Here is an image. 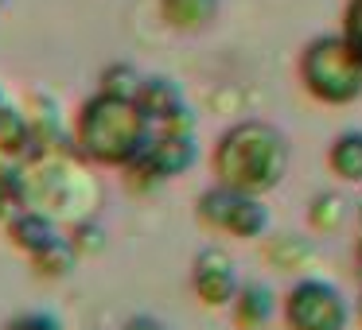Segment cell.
Segmentation results:
<instances>
[{
    "label": "cell",
    "mask_w": 362,
    "mask_h": 330,
    "mask_svg": "<svg viewBox=\"0 0 362 330\" xmlns=\"http://www.w3.org/2000/svg\"><path fill=\"white\" fill-rule=\"evenodd\" d=\"M136 102L148 109V117L156 121V125H168L172 117H180V113L187 109V102H183V90L175 86L172 78H164V74H148V78H141Z\"/></svg>",
    "instance_id": "10"
},
{
    "label": "cell",
    "mask_w": 362,
    "mask_h": 330,
    "mask_svg": "<svg viewBox=\"0 0 362 330\" xmlns=\"http://www.w3.org/2000/svg\"><path fill=\"white\" fill-rule=\"evenodd\" d=\"M195 218L214 233H230L242 241H257L269 229V210L261 195H245V190H230L222 183L206 187L195 198Z\"/></svg>",
    "instance_id": "5"
},
{
    "label": "cell",
    "mask_w": 362,
    "mask_h": 330,
    "mask_svg": "<svg viewBox=\"0 0 362 330\" xmlns=\"http://www.w3.org/2000/svg\"><path fill=\"white\" fill-rule=\"evenodd\" d=\"M327 171L339 183H362V128H343L327 144Z\"/></svg>",
    "instance_id": "13"
},
{
    "label": "cell",
    "mask_w": 362,
    "mask_h": 330,
    "mask_svg": "<svg viewBox=\"0 0 362 330\" xmlns=\"http://www.w3.org/2000/svg\"><path fill=\"white\" fill-rule=\"evenodd\" d=\"M292 167V144L273 121L245 117L234 121L226 133L214 140L211 152V171L214 183L230 190H245V195H261L276 190Z\"/></svg>",
    "instance_id": "2"
},
{
    "label": "cell",
    "mask_w": 362,
    "mask_h": 330,
    "mask_svg": "<svg viewBox=\"0 0 362 330\" xmlns=\"http://www.w3.org/2000/svg\"><path fill=\"white\" fill-rule=\"evenodd\" d=\"M4 105H8V102H4V94H0V109H4Z\"/></svg>",
    "instance_id": "24"
},
{
    "label": "cell",
    "mask_w": 362,
    "mask_h": 330,
    "mask_svg": "<svg viewBox=\"0 0 362 330\" xmlns=\"http://www.w3.org/2000/svg\"><path fill=\"white\" fill-rule=\"evenodd\" d=\"M0 4H4V0H0Z\"/></svg>",
    "instance_id": "25"
},
{
    "label": "cell",
    "mask_w": 362,
    "mask_h": 330,
    "mask_svg": "<svg viewBox=\"0 0 362 330\" xmlns=\"http://www.w3.org/2000/svg\"><path fill=\"white\" fill-rule=\"evenodd\" d=\"M343 39L351 43V51L362 59V0H346L343 4V24H339Z\"/></svg>",
    "instance_id": "18"
},
{
    "label": "cell",
    "mask_w": 362,
    "mask_h": 330,
    "mask_svg": "<svg viewBox=\"0 0 362 330\" xmlns=\"http://www.w3.org/2000/svg\"><path fill=\"white\" fill-rule=\"evenodd\" d=\"M296 78L320 105H354L362 97V59L351 51L343 32H323L300 47Z\"/></svg>",
    "instance_id": "3"
},
{
    "label": "cell",
    "mask_w": 362,
    "mask_h": 330,
    "mask_svg": "<svg viewBox=\"0 0 362 330\" xmlns=\"http://www.w3.org/2000/svg\"><path fill=\"white\" fill-rule=\"evenodd\" d=\"M98 90L136 97V90H141V74H136L129 63H113V66H105V71H102V86H98Z\"/></svg>",
    "instance_id": "17"
},
{
    "label": "cell",
    "mask_w": 362,
    "mask_h": 330,
    "mask_svg": "<svg viewBox=\"0 0 362 330\" xmlns=\"http://www.w3.org/2000/svg\"><path fill=\"white\" fill-rule=\"evenodd\" d=\"M0 159H8V164L35 159V125L12 105L0 109Z\"/></svg>",
    "instance_id": "9"
},
{
    "label": "cell",
    "mask_w": 362,
    "mask_h": 330,
    "mask_svg": "<svg viewBox=\"0 0 362 330\" xmlns=\"http://www.w3.org/2000/svg\"><path fill=\"white\" fill-rule=\"evenodd\" d=\"M265 257L273 260L276 268H284V272H288V268H300V264H304L308 257H312V245H308L304 237H292V233H276L273 241L265 245Z\"/></svg>",
    "instance_id": "16"
},
{
    "label": "cell",
    "mask_w": 362,
    "mask_h": 330,
    "mask_svg": "<svg viewBox=\"0 0 362 330\" xmlns=\"http://www.w3.org/2000/svg\"><path fill=\"white\" fill-rule=\"evenodd\" d=\"M4 229H8V241L16 245V249L24 252V257H35V252L47 249V245L59 237L55 221H51L43 210H32V206H24V210H20Z\"/></svg>",
    "instance_id": "11"
},
{
    "label": "cell",
    "mask_w": 362,
    "mask_h": 330,
    "mask_svg": "<svg viewBox=\"0 0 362 330\" xmlns=\"http://www.w3.org/2000/svg\"><path fill=\"white\" fill-rule=\"evenodd\" d=\"M199 156V144H195V113L183 109L180 117H172L168 125H160L156 140L148 144L136 164L125 167V187L144 195V190H156L160 183L168 179H180Z\"/></svg>",
    "instance_id": "4"
},
{
    "label": "cell",
    "mask_w": 362,
    "mask_h": 330,
    "mask_svg": "<svg viewBox=\"0 0 362 330\" xmlns=\"http://www.w3.org/2000/svg\"><path fill=\"white\" fill-rule=\"evenodd\" d=\"M121 330H172V326L164 319H156V314H129L121 322Z\"/></svg>",
    "instance_id": "21"
},
{
    "label": "cell",
    "mask_w": 362,
    "mask_h": 330,
    "mask_svg": "<svg viewBox=\"0 0 362 330\" xmlns=\"http://www.w3.org/2000/svg\"><path fill=\"white\" fill-rule=\"evenodd\" d=\"M222 0H160V16L175 32H203L218 20Z\"/></svg>",
    "instance_id": "12"
},
{
    "label": "cell",
    "mask_w": 362,
    "mask_h": 330,
    "mask_svg": "<svg viewBox=\"0 0 362 330\" xmlns=\"http://www.w3.org/2000/svg\"><path fill=\"white\" fill-rule=\"evenodd\" d=\"M35 268V276H47V280H63L66 272L74 268V260H78V249L71 245V237H55V241L47 245V249H40L35 257H28Z\"/></svg>",
    "instance_id": "15"
},
{
    "label": "cell",
    "mask_w": 362,
    "mask_h": 330,
    "mask_svg": "<svg viewBox=\"0 0 362 330\" xmlns=\"http://www.w3.org/2000/svg\"><path fill=\"white\" fill-rule=\"evenodd\" d=\"M230 311H234V322L242 330H261L276 314V295H273L269 283L245 280L242 288H238V299L230 303Z\"/></svg>",
    "instance_id": "8"
},
{
    "label": "cell",
    "mask_w": 362,
    "mask_h": 330,
    "mask_svg": "<svg viewBox=\"0 0 362 330\" xmlns=\"http://www.w3.org/2000/svg\"><path fill=\"white\" fill-rule=\"evenodd\" d=\"M346 218H351V202H346L343 195H335V190L315 195L312 206H308V226H312L315 233H339V229L346 226Z\"/></svg>",
    "instance_id": "14"
},
{
    "label": "cell",
    "mask_w": 362,
    "mask_h": 330,
    "mask_svg": "<svg viewBox=\"0 0 362 330\" xmlns=\"http://www.w3.org/2000/svg\"><path fill=\"white\" fill-rule=\"evenodd\" d=\"M71 245L78 252H98V249H105V229L98 226V221H74V229H71Z\"/></svg>",
    "instance_id": "19"
},
{
    "label": "cell",
    "mask_w": 362,
    "mask_h": 330,
    "mask_svg": "<svg viewBox=\"0 0 362 330\" xmlns=\"http://www.w3.org/2000/svg\"><path fill=\"white\" fill-rule=\"evenodd\" d=\"M238 288H242L238 264L230 260L226 249L211 245V249H203L195 260H191V291H195V299L203 307H211V311L230 307L238 299Z\"/></svg>",
    "instance_id": "7"
},
{
    "label": "cell",
    "mask_w": 362,
    "mask_h": 330,
    "mask_svg": "<svg viewBox=\"0 0 362 330\" xmlns=\"http://www.w3.org/2000/svg\"><path fill=\"white\" fill-rule=\"evenodd\" d=\"M0 330H63V326H59V319H55V314H47V311H28V314L8 319Z\"/></svg>",
    "instance_id": "20"
},
{
    "label": "cell",
    "mask_w": 362,
    "mask_h": 330,
    "mask_svg": "<svg viewBox=\"0 0 362 330\" xmlns=\"http://www.w3.org/2000/svg\"><path fill=\"white\" fill-rule=\"evenodd\" d=\"M358 319H362V291H358Z\"/></svg>",
    "instance_id": "23"
},
{
    "label": "cell",
    "mask_w": 362,
    "mask_h": 330,
    "mask_svg": "<svg viewBox=\"0 0 362 330\" xmlns=\"http://www.w3.org/2000/svg\"><path fill=\"white\" fill-rule=\"evenodd\" d=\"M281 314L288 330H346L351 303H346V295L335 283L304 276V280H296L284 291Z\"/></svg>",
    "instance_id": "6"
},
{
    "label": "cell",
    "mask_w": 362,
    "mask_h": 330,
    "mask_svg": "<svg viewBox=\"0 0 362 330\" xmlns=\"http://www.w3.org/2000/svg\"><path fill=\"white\" fill-rule=\"evenodd\" d=\"M354 260L362 268V202H358V241H354Z\"/></svg>",
    "instance_id": "22"
},
{
    "label": "cell",
    "mask_w": 362,
    "mask_h": 330,
    "mask_svg": "<svg viewBox=\"0 0 362 330\" xmlns=\"http://www.w3.org/2000/svg\"><path fill=\"white\" fill-rule=\"evenodd\" d=\"M160 125L148 117L136 97L129 94H110V90H98L74 113V152H78L86 164L98 167H117L125 171L129 164L148 152V144L156 140Z\"/></svg>",
    "instance_id": "1"
}]
</instances>
